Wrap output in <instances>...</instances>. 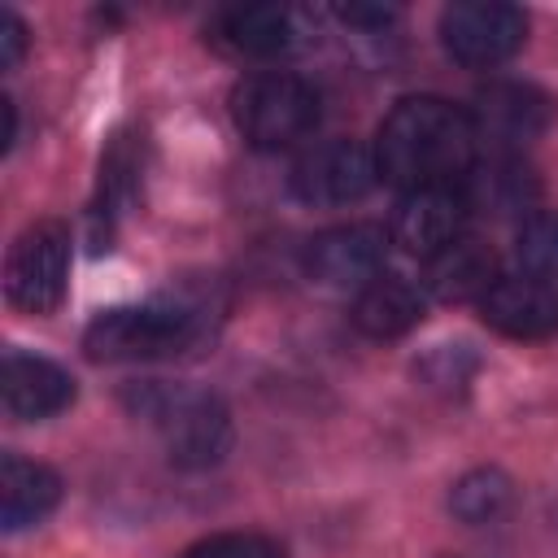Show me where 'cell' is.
<instances>
[{
    "mask_svg": "<svg viewBox=\"0 0 558 558\" xmlns=\"http://www.w3.org/2000/svg\"><path fill=\"white\" fill-rule=\"evenodd\" d=\"M371 153L379 179L401 192L458 187L480 161V135L466 109L440 96H410L379 122Z\"/></svg>",
    "mask_w": 558,
    "mask_h": 558,
    "instance_id": "1",
    "label": "cell"
},
{
    "mask_svg": "<svg viewBox=\"0 0 558 558\" xmlns=\"http://www.w3.org/2000/svg\"><path fill=\"white\" fill-rule=\"evenodd\" d=\"M214 301L196 288L161 292L140 305H118L105 310L87 336L83 349L92 362H153V357H174L192 349L209 331Z\"/></svg>",
    "mask_w": 558,
    "mask_h": 558,
    "instance_id": "2",
    "label": "cell"
},
{
    "mask_svg": "<svg viewBox=\"0 0 558 558\" xmlns=\"http://www.w3.org/2000/svg\"><path fill=\"white\" fill-rule=\"evenodd\" d=\"M126 405L161 436L170 462L183 471H205L231 449V414L214 392L144 379L126 388Z\"/></svg>",
    "mask_w": 558,
    "mask_h": 558,
    "instance_id": "3",
    "label": "cell"
},
{
    "mask_svg": "<svg viewBox=\"0 0 558 558\" xmlns=\"http://www.w3.org/2000/svg\"><path fill=\"white\" fill-rule=\"evenodd\" d=\"M318 113H323L318 92L301 74H283V70L248 74L231 92L235 131L262 153H279V148L301 144L318 126Z\"/></svg>",
    "mask_w": 558,
    "mask_h": 558,
    "instance_id": "4",
    "label": "cell"
},
{
    "mask_svg": "<svg viewBox=\"0 0 558 558\" xmlns=\"http://www.w3.org/2000/svg\"><path fill=\"white\" fill-rule=\"evenodd\" d=\"M70 288V227L57 218L31 222L4 262V296L26 314H52Z\"/></svg>",
    "mask_w": 558,
    "mask_h": 558,
    "instance_id": "5",
    "label": "cell"
},
{
    "mask_svg": "<svg viewBox=\"0 0 558 558\" xmlns=\"http://www.w3.org/2000/svg\"><path fill=\"white\" fill-rule=\"evenodd\" d=\"M527 17L501 0H458L440 13V44L466 70H493L523 48Z\"/></svg>",
    "mask_w": 558,
    "mask_h": 558,
    "instance_id": "6",
    "label": "cell"
},
{
    "mask_svg": "<svg viewBox=\"0 0 558 558\" xmlns=\"http://www.w3.org/2000/svg\"><path fill=\"white\" fill-rule=\"evenodd\" d=\"M379 170H375V153H366L353 140H327L318 148H310L296 166H292V196L301 205L314 209H336V205H353L375 187Z\"/></svg>",
    "mask_w": 558,
    "mask_h": 558,
    "instance_id": "7",
    "label": "cell"
},
{
    "mask_svg": "<svg viewBox=\"0 0 558 558\" xmlns=\"http://www.w3.org/2000/svg\"><path fill=\"white\" fill-rule=\"evenodd\" d=\"M384 253H388V235L375 222H344V227H327L318 231L305 253L301 266L318 288H353L362 292L371 279L384 275Z\"/></svg>",
    "mask_w": 558,
    "mask_h": 558,
    "instance_id": "8",
    "label": "cell"
},
{
    "mask_svg": "<svg viewBox=\"0 0 558 558\" xmlns=\"http://www.w3.org/2000/svg\"><path fill=\"white\" fill-rule=\"evenodd\" d=\"M471 122H475L480 144L497 148V157H510L514 148H523V144L545 135V126H549V96L527 87V83H488L475 96Z\"/></svg>",
    "mask_w": 558,
    "mask_h": 558,
    "instance_id": "9",
    "label": "cell"
},
{
    "mask_svg": "<svg viewBox=\"0 0 558 558\" xmlns=\"http://www.w3.org/2000/svg\"><path fill=\"white\" fill-rule=\"evenodd\" d=\"M466 196L462 187H418L405 192L392 214V244H401L410 257H436L445 244L466 235Z\"/></svg>",
    "mask_w": 558,
    "mask_h": 558,
    "instance_id": "10",
    "label": "cell"
},
{
    "mask_svg": "<svg viewBox=\"0 0 558 558\" xmlns=\"http://www.w3.org/2000/svg\"><path fill=\"white\" fill-rule=\"evenodd\" d=\"M0 392L4 410L17 423H39L61 414L74 401V375L48 357L35 353H9L0 366Z\"/></svg>",
    "mask_w": 558,
    "mask_h": 558,
    "instance_id": "11",
    "label": "cell"
},
{
    "mask_svg": "<svg viewBox=\"0 0 558 558\" xmlns=\"http://www.w3.org/2000/svg\"><path fill=\"white\" fill-rule=\"evenodd\" d=\"M480 318L510 340H545L558 331V288L545 279H497L480 301Z\"/></svg>",
    "mask_w": 558,
    "mask_h": 558,
    "instance_id": "12",
    "label": "cell"
},
{
    "mask_svg": "<svg viewBox=\"0 0 558 558\" xmlns=\"http://www.w3.org/2000/svg\"><path fill=\"white\" fill-rule=\"evenodd\" d=\"M423 266H427L423 270V288L436 301H449V305H458V301H484L493 292V283L501 279L497 275V253L480 235H458L453 244H445Z\"/></svg>",
    "mask_w": 558,
    "mask_h": 558,
    "instance_id": "13",
    "label": "cell"
},
{
    "mask_svg": "<svg viewBox=\"0 0 558 558\" xmlns=\"http://www.w3.org/2000/svg\"><path fill=\"white\" fill-rule=\"evenodd\" d=\"M61 501V480L52 466L31 462L22 453H4L0 462V523L4 532H22L39 523Z\"/></svg>",
    "mask_w": 558,
    "mask_h": 558,
    "instance_id": "14",
    "label": "cell"
},
{
    "mask_svg": "<svg viewBox=\"0 0 558 558\" xmlns=\"http://www.w3.org/2000/svg\"><path fill=\"white\" fill-rule=\"evenodd\" d=\"M349 318L371 340H397L410 327H418V318H423V292L410 279H401V275H379V279H371L357 292Z\"/></svg>",
    "mask_w": 558,
    "mask_h": 558,
    "instance_id": "15",
    "label": "cell"
},
{
    "mask_svg": "<svg viewBox=\"0 0 558 558\" xmlns=\"http://www.w3.org/2000/svg\"><path fill=\"white\" fill-rule=\"evenodd\" d=\"M466 205L471 209H484V214H523L536 205L541 187L532 179V170L514 157H493V161H475L471 174L458 183Z\"/></svg>",
    "mask_w": 558,
    "mask_h": 558,
    "instance_id": "16",
    "label": "cell"
},
{
    "mask_svg": "<svg viewBox=\"0 0 558 558\" xmlns=\"http://www.w3.org/2000/svg\"><path fill=\"white\" fill-rule=\"evenodd\" d=\"M218 39L240 57H275L292 44V13L279 4L231 9L218 22Z\"/></svg>",
    "mask_w": 558,
    "mask_h": 558,
    "instance_id": "17",
    "label": "cell"
},
{
    "mask_svg": "<svg viewBox=\"0 0 558 558\" xmlns=\"http://www.w3.org/2000/svg\"><path fill=\"white\" fill-rule=\"evenodd\" d=\"M510 501H514V484H510V475H506L501 466H475V471H466V475L449 488V510H453V519H462V523H471V527L501 519V514L510 510Z\"/></svg>",
    "mask_w": 558,
    "mask_h": 558,
    "instance_id": "18",
    "label": "cell"
},
{
    "mask_svg": "<svg viewBox=\"0 0 558 558\" xmlns=\"http://www.w3.org/2000/svg\"><path fill=\"white\" fill-rule=\"evenodd\" d=\"M514 253L532 279H558V214H532L519 227Z\"/></svg>",
    "mask_w": 558,
    "mask_h": 558,
    "instance_id": "19",
    "label": "cell"
},
{
    "mask_svg": "<svg viewBox=\"0 0 558 558\" xmlns=\"http://www.w3.org/2000/svg\"><path fill=\"white\" fill-rule=\"evenodd\" d=\"M183 558H283V549L257 532H222L183 549Z\"/></svg>",
    "mask_w": 558,
    "mask_h": 558,
    "instance_id": "20",
    "label": "cell"
},
{
    "mask_svg": "<svg viewBox=\"0 0 558 558\" xmlns=\"http://www.w3.org/2000/svg\"><path fill=\"white\" fill-rule=\"evenodd\" d=\"M471 371H475V353H466V344H440V349L423 362V379H427L432 388H445V392L462 388V384L471 379Z\"/></svg>",
    "mask_w": 558,
    "mask_h": 558,
    "instance_id": "21",
    "label": "cell"
},
{
    "mask_svg": "<svg viewBox=\"0 0 558 558\" xmlns=\"http://www.w3.org/2000/svg\"><path fill=\"white\" fill-rule=\"evenodd\" d=\"M26 57V26L13 9H0V70H17Z\"/></svg>",
    "mask_w": 558,
    "mask_h": 558,
    "instance_id": "22",
    "label": "cell"
},
{
    "mask_svg": "<svg viewBox=\"0 0 558 558\" xmlns=\"http://www.w3.org/2000/svg\"><path fill=\"white\" fill-rule=\"evenodd\" d=\"M340 17L349 22V26H384V22H392V9H366V4H349V9H340Z\"/></svg>",
    "mask_w": 558,
    "mask_h": 558,
    "instance_id": "23",
    "label": "cell"
},
{
    "mask_svg": "<svg viewBox=\"0 0 558 558\" xmlns=\"http://www.w3.org/2000/svg\"><path fill=\"white\" fill-rule=\"evenodd\" d=\"M0 118H4V131H0V148H9V144H13V135H17V113H13V100H9V96L0 100Z\"/></svg>",
    "mask_w": 558,
    "mask_h": 558,
    "instance_id": "24",
    "label": "cell"
}]
</instances>
